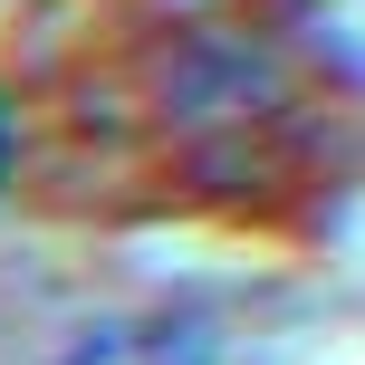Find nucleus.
<instances>
[{"label": "nucleus", "instance_id": "f03ea898", "mask_svg": "<svg viewBox=\"0 0 365 365\" xmlns=\"http://www.w3.org/2000/svg\"><path fill=\"white\" fill-rule=\"evenodd\" d=\"M10 154H19V135H10V106H0V182H10Z\"/></svg>", "mask_w": 365, "mask_h": 365}, {"label": "nucleus", "instance_id": "f257e3e1", "mask_svg": "<svg viewBox=\"0 0 365 365\" xmlns=\"http://www.w3.org/2000/svg\"><path fill=\"white\" fill-rule=\"evenodd\" d=\"M58 365H221V346L173 317H115V327H87Z\"/></svg>", "mask_w": 365, "mask_h": 365}]
</instances>
